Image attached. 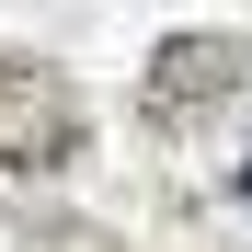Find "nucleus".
<instances>
[{
    "instance_id": "f257e3e1",
    "label": "nucleus",
    "mask_w": 252,
    "mask_h": 252,
    "mask_svg": "<svg viewBox=\"0 0 252 252\" xmlns=\"http://www.w3.org/2000/svg\"><path fill=\"white\" fill-rule=\"evenodd\" d=\"M92 149V103L46 58H0V172H58Z\"/></svg>"
},
{
    "instance_id": "f03ea898",
    "label": "nucleus",
    "mask_w": 252,
    "mask_h": 252,
    "mask_svg": "<svg viewBox=\"0 0 252 252\" xmlns=\"http://www.w3.org/2000/svg\"><path fill=\"white\" fill-rule=\"evenodd\" d=\"M229 92H252V34H160L149 69H138V115L149 126H195V115H218Z\"/></svg>"
},
{
    "instance_id": "7ed1b4c3",
    "label": "nucleus",
    "mask_w": 252,
    "mask_h": 252,
    "mask_svg": "<svg viewBox=\"0 0 252 252\" xmlns=\"http://www.w3.org/2000/svg\"><path fill=\"white\" fill-rule=\"evenodd\" d=\"M241 195H252V160H241Z\"/></svg>"
}]
</instances>
